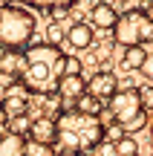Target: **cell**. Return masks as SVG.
Masks as SVG:
<instances>
[{"label":"cell","mask_w":153,"mask_h":156,"mask_svg":"<svg viewBox=\"0 0 153 156\" xmlns=\"http://www.w3.org/2000/svg\"><path fill=\"white\" fill-rule=\"evenodd\" d=\"M104 142V124L78 110H67L55 119L52 153L58 156H87Z\"/></svg>","instance_id":"1"},{"label":"cell","mask_w":153,"mask_h":156,"mask_svg":"<svg viewBox=\"0 0 153 156\" xmlns=\"http://www.w3.org/2000/svg\"><path fill=\"white\" fill-rule=\"evenodd\" d=\"M64 52L61 46L49 44H32L23 52V67H20V87L32 90V93L49 95L55 93L58 81L64 78Z\"/></svg>","instance_id":"2"},{"label":"cell","mask_w":153,"mask_h":156,"mask_svg":"<svg viewBox=\"0 0 153 156\" xmlns=\"http://www.w3.org/2000/svg\"><path fill=\"white\" fill-rule=\"evenodd\" d=\"M35 35V15L23 6H0V46L23 49Z\"/></svg>","instance_id":"3"},{"label":"cell","mask_w":153,"mask_h":156,"mask_svg":"<svg viewBox=\"0 0 153 156\" xmlns=\"http://www.w3.org/2000/svg\"><path fill=\"white\" fill-rule=\"evenodd\" d=\"M107 104H110L107 113L113 116V124H119L124 133H127V130H130V133L142 130L144 124H148V119H150V116H148L150 107L139 98L136 90H119Z\"/></svg>","instance_id":"4"},{"label":"cell","mask_w":153,"mask_h":156,"mask_svg":"<svg viewBox=\"0 0 153 156\" xmlns=\"http://www.w3.org/2000/svg\"><path fill=\"white\" fill-rule=\"evenodd\" d=\"M148 12H150V6L144 3L142 9H130L124 15H119V20L113 26L116 44H121L124 49L127 46H142L144 49V44H150V38H153V23H150Z\"/></svg>","instance_id":"5"},{"label":"cell","mask_w":153,"mask_h":156,"mask_svg":"<svg viewBox=\"0 0 153 156\" xmlns=\"http://www.w3.org/2000/svg\"><path fill=\"white\" fill-rule=\"evenodd\" d=\"M84 90H87V95H92L101 104V101H110L119 93V78L113 73H96L90 81H84Z\"/></svg>","instance_id":"6"},{"label":"cell","mask_w":153,"mask_h":156,"mask_svg":"<svg viewBox=\"0 0 153 156\" xmlns=\"http://www.w3.org/2000/svg\"><path fill=\"white\" fill-rule=\"evenodd\" d=\"M12 93H6L3 98H0V110H3V116H6V122L9 119H20V116H29V101H26V95L20 93V84H12Z\"/></svg>","instance_id":"7"},{"label":"cell","mask_w":153,"mask_h":156,"mask_svg":"<svg viewBox=\"0 0 153 156\" xmlns=\"http://www.w3.org/2000/svg\"><path fill=\"white\" fill-rule=\"evenodd\" d=\"M20 67H23V49H3L0 52V78L3 84H15L20 78Z\"/></svg>","instance_id":"8"},{"label":"cell","mask_w":153,"mask_h":156,"mask_svg":"<svg viewBox=\"0 0 153 156\" xmlns=\"http://www.w3.org/2000/svg\"><path fill=\"white\" fill-rule=\"evenodd\" d=\"M64 41H67L69 46H75V49H90L92 41H96V32H92L84 20H78V23H72V26L64 32Z\"/></svg>","instance_id":"9"},{"label":"cell","mask_w":153,"mask_h":156,"mask_svg":"<svg viewBox=\"0 0 153 156\" xmlns=\"http://www.w3.org/2000/svg\"><path fill=\"white\" fill-rule=\"evenodd\" d=\"M116 20H119V12H116V6H110V3H96L90 9V23L87 26H96V29H113L116 26Z\"/></svg>","instance_id":"10"},{"label":"cell","mask_w":153,"mask_h":156,"mask_svg":"<svg viewBox=\"0 0 153 156\" xmlns=\"http://www.w3.org/2000/svg\"><path fill=\"white\" fill-rule=\"evenodd\" d=\"M29 139L52 147V142H55V122H49V119H43V116L29 122Z\"/></svg>","instance_id":"11"},{"label":"cell","mask_w":153,"mask_h":156,"mask_svg":"<svg viewBox=\"0 0 153 156\" xmlns=\"http://www.w3.org/2000/svg\"><path fill=\"white\" fill-rule=\"evenodd\" d=\"M23 142L20 136L12 133H0V156H23Z\"/></svg>","instance_id":"12"},{"label":"cell","mask_w":153,"mask_h":156,"mask_svg":"<svg viewBox=\"0 0 153 156\" xmlns=\"http://www.w3.org/2000/svg\"><path fill=\"white\" fill-rule=\"evenodd\" d=\"M144 58H148V49H142V46H127L124 55H121V67L124 69H139L144 64Z\"/></svg>","instance_id":"13"},{"label":"cell","mask_w":153,"mask_h":156,"mask_svg":"<svg viewBox=\"0 0 153 156\" xmlns=\"http://www.w3.org/2000/svg\"><path fill=\"white\" fill-rule=\"evenodd\" d=\"M72 110H78V113H84V116H92V119H98V113H101V104H98L92 95H81V98H75V104H72Z\"/></svg>","instance_id":"14"},{"label":"cell","mask_w":153,"mask_h":156,"mask_svg":"<svg viewBox=\"0 0 153 156\" xmlns=\"http://www.w3.org/2000/svg\"><path fill=\"white\" fill-rule=\"evenodd\" d=\"M43 113H46L43 119H49V122H55V119L64 113V104H61V95H58V93H49V95H46V101H43Z\"/></svg>","instance_id":"15"},{"label":"cell","mask_w":153,"mask_h":156,"mask_svg":"<svg viewBox=\"0 0 153 156\" xmlns=\"http://www.w3.org/2000/svg\"><path fill=\"white\" fill-rule=\"evenodd\" d=\"M113 147H116V156H133V153H139V142L133 139V136H124V139H119Z\"/></svg>","instance_id":"16"},{"label":"cell","mask_w":153,"mask_h":156,"mask_svg":"<svg viewBox=\"0 0 153 156\" xmlns=\"http://www.w3.org/2000/svg\"><path fill=\"white\" fill-rule=\"evenodd\" d=\"M23 156H55V153H52L49 145H40V142L26 139V142H23Z\"/></svg>","instance_id":"17"},{"label":"cell","mask_w":153,"mask_h":156,"mask_svg":"<svg viewBox=\"0 0 153 156\" xmlns=\"http://www.w3.org/2000/svg\"><path fill=\"white\" fill-rule=\"evenodd\" d=\"M6 133H12V136H26L29 133V116H20V119H9V122H6Z\"/></svg>","instance_id":"18"},{"label":"cell","mask_w":153,"mask_h":156,"mask_svg":"<svg viewBox=\"0 0 153 156\" xmlns=\"http://www.w3.org/2000/svg\"><path fill=\"white\" fill-rule=\"evenodd\" d=\"M64 41V29L58 26V23H49V26H46V41L43 44H49V46H58Z\"/></svg>","instance_id":"19"},{"label":"cell","mask_w":153,"mask_h":156,"mask_svg":"<svg viewBox=\"0 0 153 156\" xmlns=\"http://www.w3.org/2000/svg\"><path fill=\"white\" fill-rule=\"evenodd\" d=\"M124 130L119 127V124H107V127H104V142H110V145H116V142L119 139H124Z\"/></svg>","instance_id":"20"},{"label":"cell","mask_w":153,"mask_h":156,"mask_svg":"<svg viewBox=\"0 0 153 156\" xmlns=\"http://www.w3.org/2000/svg\"><path fill=\"white\" fill-rule=\"evenodd\" d=\"M64 75H81V61L72 55L64 58Z\"/></svg>","instance_id":"21"},{"label":"cell","mask_w":153,"mask_h":156,"mask_svg":"<svg viewBox=\"0 0 153 156\" xmlns=\"http://www.w3.org/2000/svg\"><path fill=\"white\" fill-rule=\"evenodd\" d=\"M92 153H96V156H116V147L110 145V142H101V145H98Z\"/></svg>","instance_id":"22"},{"label":"cell","mask_w":153,"mask_h":156,"mask_svg":"<svg viewBox=\"0 0 153 156\" xmlns=\"http://www.w3.org/2000/svg\"><path fill=\"white\" fill-rule=\"evenodd\" d=\"M32 9H38L40 15H46V17H52V15H55V6H52V3H35Z\"/></svg>","instance_id":"23"},{"label":"cell","mask_w":153,"mask_h":156,"mask_svg":"<svg viewBox=\"0 0 153 156\" xmlns=\"http://www.w3.org/2000/svg\"><path fill=\"white\" fill-rule=\"evenodd\" d=\"M139 69H142V75H144V78H148V81H150V75H153V64H150V55L144 58V64H142V67H139Z\"/></svg>","instance_id":"24"},{"label":"cell","mask_w":153,"mask_h":156,"mask_svg":"<svg viewBox=\"0 0 153 156\" xmlns=\"http://www.w3.org/2000/svg\"><path fill=\"white\" fill-rule=\"evenodd\" d=\"M6 130V116H3V110H0V133Z\"/></svg>","instance_id":"25"},{"label":"cell","mask_w":153,"mask_h":156,"mask_svg":"<svg viewBox=\"0 0 153 156\" xmlns=\"http://www.w3.org/2000/svg\"><path fill=\"white\" fill-rule=\"evenodd\" d=\"M87 156H96V153H87Z\"/></svg>","instance_id":"26"},{"label":"cell","mask_w":153,"mask_h":156,"mask_svg":"<svg viewBox=\"0 0 153 156\" xmlns=\"http://www.w3.org/2000/svg\"><path fill=\"white\" fill-rule=\"evenodd\" d=\"M133 156H139V153H133Z\"/></svg>","instance_id":"27"}]
</instances>
